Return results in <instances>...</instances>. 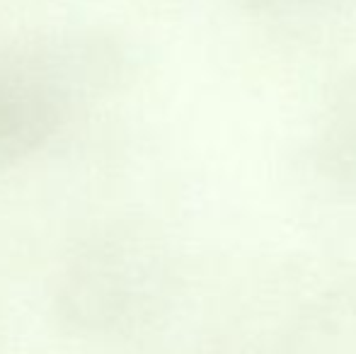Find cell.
<instances>
[{"label": "cell", "instance_id": "6da1fadb", "mask_svg": "<svg viewBox=\"0 0 356 354\" xmlns=\"http://www.w3.org/2000/svg\"><path fill=\"white\" fill-rule=\"evenodd\" d=\"M114 51L97 37L0 47V170L44 148L109 83Z\"/></svg>", "mask_w": 356, "mask_h": 354}]
</instances>
